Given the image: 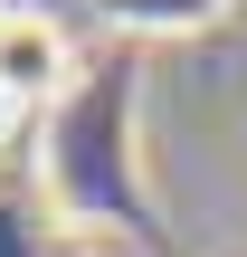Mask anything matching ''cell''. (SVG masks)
Instances as JSON below:
<instances>
[{"mask_svg":"<svg viewBox=\"0 0 247 257\" xmlns=\"http://www.w3.org/2000/svg\"><path fill=\"white\" fill-rule=\"evenodd\" d=\"M114 29H133V38H200V29H219L238 0H95Z\"/></svg>","mask_w":247,"mask_h":257,"instance_id":"2","label":"cell"},{"mask_svg":"<svg viewBox=\"0 0 247 257\" xmlns=\"http://www.w3.org/2000/svg\"><path fill=\"white\" fill-rule=\"evenodd\" d=\"M67 86V29L48 10H10L0 19V95L29 105V95H57Z\"/></svg>","mask_w":247,"mask_h":257,"instance_id":"1","label":"cell"},{"mask_svg":"<svg viewBox=\"0 0 247 257\" xmlns=\"http://www.w3.org/2000/svg\"><path fill=\"white\" fill-rule=\"evenodd\" d=\"M0 19H10V10H0Z\"/></svg>","mask_w":247,"mask_h":257,"instance_id":"3","label":"cell"}]
</instances>
